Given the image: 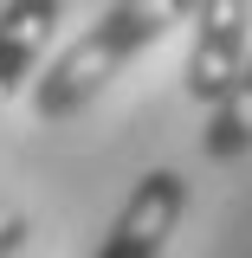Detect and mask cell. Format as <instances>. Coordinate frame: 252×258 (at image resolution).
<instances>
[{
  "label": "cell",
  "mask_w": 252,
  "mask_h": 258,
  "mask_svg": "<svg viewBox=\"0 0 252 258\" xmlns=\"http://www.w3.org/2000/svg\"><path fill=\"white\" fill-rule=\"evenodd\" d=\"M188 13H194V0H110L91 26L32 78V116H39V123L78 116L117 71H129V64L142 58L149 45H162L175 26H188Z\"/></svg>",
  "instance_id": "obj_1"
},
{
  "label": "cell",
  "mask_w": 252,
  "mask_h": 258,
  "mask_svg": "<svg viewBox=\"0 0 252 258\" xmlns=\"http://www.w3.org/2000/svg\"><path fill=\"white\" fill-rule=\"evenodd\" d=\"M194 45H188V97L194 103H220L239 78V64L252 52V0H194L188 13Z\"/></svg>",
  "instance_id": "obj_2"
},
{
  "label": "cell",
  "mask_w": 252,
  "mask_h": 258,
  "mask_svg": "<svg viewBox=\"0 0 252 258\" xmlns=\"http://www.w3.org/2000/svg\"><path fill=\"white\" fill-rule=\"evenodd\" d=\"M181 220H188V174L149 168V174L129 187V200L117 207V220L104 232L97 258H162L168 239L181 232Z\"/></svg>",
  "instance_id": "obj_3"
},
{
  "label": "cell",
  "mask_w": 252,
  "mask_h": 258,
  "mask_svg": "<svg viewBox=\"0 0 252 258\" xmlns=\"http://www.w3.org/2000/svg\"><path fill=\"white\" fill-rule=\"evenodd\" d=\"M65 0H7L0 7V110L39 78L45 45L59 39Z\"/></svg>",
  "instance_id": "obj_4"
},
{
  "label": "cell",
  "mask_w": 252,
  "mask_h": 258,
  "mask_svg": "<svg viewBox=\"0 0 252 258\" xmlns=\"http://www.w3.org/2000/svg\"><path fill=\"white\" fill-rule=\"evenodd\" d=\"M252 149V52L233 78V91L207 110V129H200V155L207 161H239Z\"/></svg>",
  "instance_id": "obj_5"
},
{
  "label": "cell",
  "mask_w": 252,
  "mask_h": 258,
  "mask_svg": "<svg viewBox=\"0 0 252 258\" xmlns=\"http://www.w3.org/2000/svg\"><path fill=\"white\" fill-rule=\"evenodd\" d=\"M26 245V213H13L7 200H0V258H13Z\"/></svg>",
  "instance_id": "obj_6"
}]
</instances>
